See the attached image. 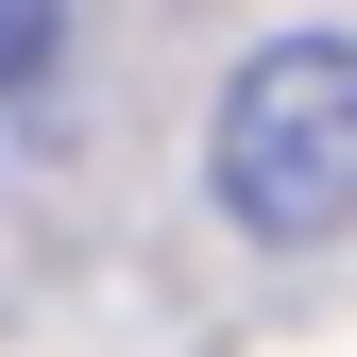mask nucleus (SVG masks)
Segmentation results:
<instances>
[{"label":"nucleus","instance_id":"f257e3e1","mask_svg":"<svg viewBox=\"0 0 357 357\" xmlns=\"http://www.w3.org/2000/svg\"><path fill=\"white\" fill-rule=\"evenodd\" d=\"M221 204L255 238H340L357 221V34H273L238 85H221Z\"/></svg>","mask_w":357,"mask_h":357},{"label":"nucleus","instance_id":"f03ea898","mask_svg":"<svg viewBox=\"0 0 357 357\" xmlns=\"http://www.w3.org/2000/svg\"><path fill=\"white\" fill-rule=\"evenodd\" d=\"M0 68H17V85L52 68V0H0Z\"/></svg>","mask_w":357,"mask_h":357}]
</instances>
